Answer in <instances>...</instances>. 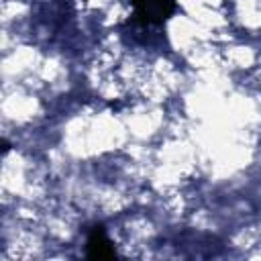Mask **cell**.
<instances>
[{
    "mask_svg": "<svg viewBox=\"0 0 261 261\" xmlns=\"http://www.w3.org/2000/svg\"><path fill=\"white\" fill-rule=\"evenodd\" d=\"M133 20L139 24L161 27L177 10V0H130Z\"/></svg>",
    "mask_w": 261,
    "mask_h": 261,
    "instance_id": "1",
    "label": "cell"
},
{
    "mask_svg": "<svg viewBox=\"0 0 261 261\" xmlns=\"http://www.w3.org/2000/svg\"><path fill=\"white\" fill-rule=\"evenodd\" d=\"M86 255L90 259H114L116 251L102 224H94L86 239Z\"/></svg>",
    "mask_w": 261,
    "mask_h": 261,
    "instance_id": "2",
    "label": "cell"
}]
</instances>
